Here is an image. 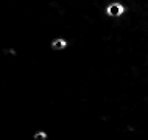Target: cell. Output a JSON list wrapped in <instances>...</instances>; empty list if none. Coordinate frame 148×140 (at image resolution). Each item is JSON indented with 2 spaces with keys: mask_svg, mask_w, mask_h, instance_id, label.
I'll return each mask as SVG.
<instances>
[{
  "mask_svg": "<svg viewBox=\"0 0 148 140\" xmlns=\"http://www.w3.org/2000/svg\"><path fill=\"white\" fill-rule=\"evenodd\" d=\"M105 13H106V16H109V17H120V16H123V13H125V6L119 2L109 3V5L106 6Z\"/></svg>",
  "mask_w": 148,
  "mask_h": 140,
  "instance_id": "obj_1",
  "label": "cell"
},
{
  "mask_svg": "<svg viewBox=\"0 0 148 140\" xmlns=\"http://www.w3.org/2000/svg\"><path fill=\"white\" fill-rule=\"evenodd\" d=\"M47 137V134H44V132H38V134H34V139L36 140H44Z\"/></svg>",
  "mask_w": 148,
  "mask_h": 140,
  "instance_id": "obj_3",
  "label": "cell"
},
{
  "mask_svg": "<svg viewBox=\"0 0 148 140\" xmlns=\"http://www.w3.org/2000/svg\"><path fill=\"white\" fill-rule=\"evenodd\" d=\"M67 47V41L66 39H62V38H56V39H53L51 41V48L53 50H64Z\"/></svg>",
  "mask_w": 148,
  "mask_h": 140,
  "instance_id": "obj_2",
  "label": "cell"
}]
</instances>
